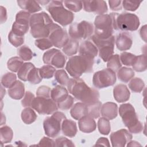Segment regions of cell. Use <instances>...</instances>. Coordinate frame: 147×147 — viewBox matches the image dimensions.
Instances as JSON below:
<instances>
[{
	"label": "cell",
	"instance_id": "obj_6",
	"mask_svg": "<svg viewBox=\"0 0 147 147\" xmlns=\"http://www.w3.org/2000/svg\"><path fill=\"white\" fill-rule=\"evenodd\" d=\"M115 13L98 15L94 21L95 35L100 39H107L113 36Z\"/></svg>",
	"mask_w": 147,
	"mask_h": 147
},
{
	"label": "cell",
	"instance_id": "obj_30",
	"mask_svg": "<svg viewBox=\"0 0 147 147\" xmlns=\"http://www.w3.org/2000/svg\"><path fill=\"white\" fill-rule=\"evenodd\" d=\"M146 57L145 55L136 56L132 65L133 69L137 72H143L146 69Z\"/></svg>",
	"mask_w": 147,
	"mask_h": 147
},
{
	"label": "cell",
	"instance_id": "obj_16",
	"mask_svg": "<svg viewBox=\"0 0 147 147\" xmlns=\"http://www.w3.org/2000/svg\"><path fill=\"white\" fill-rule=\"evenodd\" d=\"M83 9L87 12H93L99 15L104 14L108 10L106 2L105 1H83Z\"/></svg>",
	"mask_w": 147,
	"mask_h": 147
},
{
	"label": "cell",
	"instance_id": "obj_5",
	"mask_svg": "<svg viewBox=\"0 0 147 147\" xmlns=\"http://www.w3.org/2000/svg\"><path fill=\"white\" fill-rule=\"evenodd\" d=\"M47 10L53 20L63 26L71 24L74 19V14L64 7L63 1H51Z\"/></svg>",
	"mask_w": 147,
	"mask_h": 147
},
{
	"label": "cell",
	"instance_id": "obj_19",
	"mask_svg": "<svg viewBox=\"0 0 147 147\" xmlns=\"http://www.w3.org/2000/svg\"><path fill=\"white\" fill-rule=\"evenodd\" d=\"M114 98L119 103L125 102L129 99L130 92L127 86L123 84H119L115 86L113 89Z\"/></svg>",
	"mask_w": 147,
	"mask_h": 147
},
{
	"label": "cell",
	"instance_id": "obj_32",
	"mask_svg": "<svg viewBox=\"0 0 147 147\" xmlns=\"http://www.w3.org/2000/svg\"><path fill=\"white\" fill-rule=\"evenodd\" d=\"M23 64V60L20 57L15 56L9 59L7 63V66L9 70L16 72L19 71Z\"/></svg>",
	"mask_w": 147,
	"mask_h": 147
},
{
	"label": "cell",
	"instance_id": "obj_52",
	"mask_svg": "<svg viewBox=\"0 0 147 147\" xmlns=\"http://www.w3.org/2000/svg\"><path fill=\"white\" fill-rule=\"evenodd\" d=\"M34 98V95L33 93L30 92V91H26L23 99L21 101L22 106L24 107H31V105Z\"/></svg>",
	"mask_w": 147,
	"mask_h": 147
},
{
	"label": "cell",
	"instance_id": "obj_48",
	"mask_svg": "<svg viewBox=\"0 0 147 147\" xmlns=\"http://www.w3.org/2000/svg\"><path fill=\"white\" fill-rule=\"evenodd\" d=\"M74 103V99L71 95H68L64 99L57 103L58 108L61 110H68L70 109Z\"/></svg>",
	"mask_w": 147,
	"mask_h": 147
},
{
	"label": "cell",
	"instance_id": "obj_56",
	"mask_svg": "<svg viewBox=\"0 0 147 147\" xmlns=\"http://www.w3.org/2000/svg\"><path fill=\"white\" fill-rule=\"evenodd\" d=\"M96 145H103V146H110V144H109V141L108 140V139L107 138L105 137H100L99 138L96 142V144L94 146H96Z\"/></svg>",
	"mask_w": 147,
	"mask_h": 147
},
{
	"label": "cell",
	"instance_id": "obj_41",
	"mask_svg": "<svg viewBox=\"0 0 147 147\" xmlns=\"http://www.w3.org/2000/svg\"><path fill=\"white\" fill-rule=\"evenodd\" d=\"M55 78L60 84L63 86H67L70 79L67 72L64 69L56 71L55 73Z\"/></svg>",
	"mask_w": 147,
	"mask_h": 147
},
{
	"label": "cell",
	"instance_id": "obj_55",
	"mask_svg": "<svg viewBox=\"0 0 147 147\" xmlns=\"http://www.w3.org/2000/svg\"><path fill=\"white\" fill-rule=\"evenodd\" d=\"M121 1H109L110 7L113 10H120L122 9Z\"/></svg>",
	"mask_w": 147,
	"mask_h": 147
},
{
	"label": "cell",
	"instance_id": "obj_12",
	"mask_svg": "<svg viewBox=\"0 0 147 147\" xmlns=\"http://www.w3.org/2000/svg\"><path fill=\"white\" fill-rule=\"evenodd\" d=\"M32 109H34L40 114H51L58 109L57 103L51 98L37 96L33 99L31 105Z\"/></svg>",
	"mask_w": 147,
	"mask_h": 147
},
{
	"label": "cell",
	"instance_id": "obj_9",
	"mask_svg": "<svg viewBox=\"0 0 147 147\" xmlns=\"http://www.w3.org/2000/svg\"><path fill=\"white\" fill-rule=\"evenodd\" d=\"M91 39L98 49L99 57L105 62L107 61L114 53V36H111L107 39H100L94 34L92 36Z\"/></svg>",
	"mask_w": 147,
	"mask_h": 147
},
{
	"label": "cell",
	"instance_id": "obj_14",
	"mask_svg": "<svg viewBox=\"0 0 147 147\" xmlns=\"http://www.w3.org/2000/svg\"><path fill=\"white\" fill-rule=\"evenodd\" d=\"M131 139L132 134L124 129L113 132L110 135V140L113 147H124Z\"/></svg>",
	"mask_w": 147,
	"mask_h": 147
},
{
	"label": "cell",
	"instance_id": "obj_59",
	"mask_svg": "<svg viewBox=\"0 0 147 147\" xmlns=\"http://www.w3.org/2000/svg\"><path fill=\"white\" fill-rule=\"evenodd\" d=\"M127 146H141V144H140L138 142L136 141H130L129 142H128V144L127 145Z\"/></svg>",
	"mask_w": 147,
	"mask_h": 147
},
{
	"label": "cell",
	"instance_id": "obj_3",
	"mask_svg": "<svg viewBox=\"0 0 147 147\" xmlns=\"http://www.w3.org/2000/svg\"><path fill=\"white\" fill-rule=\"evenodd\" d=\"M94 63V59L80 55L74 56L67 61L65 69L70 76L77 78L81 76L84 73L91 72Z\"/></svg>",
	"mask_w": 147,
	"mask_h": 147
},
{
	"label": "cell",
	"instance_id": "obj_33",
	"mask_svg": "<svg viewBox=\"0 0 147 147\" xmlns=\"http://www.w3.org/2000/svg\"><path fill=\"white\" fill-rule=\"evenodd\" d=\"M88 107V115L93 118H98L100 116L102 103L99 100L87 105Z\"/></svg>",
	"mask_w": 147,
	"mask_h": 147
},
{
	"label": "cell",
	"instance_id": "obj_15",
	"mask_svg": "<svg viewBox=\"0 0 147 147\" xmlns=\"http://www.w3.org/2000/svg\"><path fill=\"white\" fill-rule=\"evenodd\" d=\"M48 37L53 45L58 48H63L69 40L67 32L61 27L52 32Z\"/></svg>",
	"mask_w": 147,
	"mask_h": 147
},
{
	"label": "cell",
	"instance_id": "obj_44",
	"mask_svg": "<svg viewBox=\"0 0 147 147\" xmlns=\"http://www.w3.org/2000/svg\"><path fill=\"white\" fill-rule=\"evenodd\" d=\"M39 72V68H36L35 67L32 68L29 72L28 76V81L33 84H37L40 83L42 80Z\"/></svg>",
	"mask_w": 147,
	"mask_h": 147
},
{
	"label": "cell",
	"instance_id": "obj_8",
	"mask_svg": "<svg viewBox=\"0 0 147 147\" xmlns=\"http://www.w3.org/2000/svg\"><path fill=\"white\" fill-rule=\"evenodd\" d=\"M65 119V115L60 111H55L51 117H47L43 122L45 134L51 138L57 136L60 132L62 122Z\"/></svg>",
	"mask_w": 147,
	"mask_h": 147
},
{
	"label": "cell",
	"instance_id": "obj_57",
	"mask_svg": "<svg viewBox=\"0 0 147 147\" xmlns=\"http://www.w3.org/2000/svg\"><path fill=\"white\" fill-rule=\"evenodd\" d=\"M1 24H3L7 20V12L6 8L2 6H1Z\"/></svg>",
	"mask_w": 147,
	"mask_h": 147
},
{
	"label": "cell",
	"instance_id": "obj_26",
	"mask_svg": "<svg viewBox=\"0 0 147 147\" xmlns=\"http://www.w3.org/2000/svg\"><path fill=\"white\" fill-rule=\"evenodd\" d=\"M18 5L23 9L28 11L30 13H34L41 10V7L39 5L37 1H17Z\"/></svg>",
	"mask_w": 147,
	"mask_h": 147
},
{
	"label": "cell",
	"instance_id": "obj_29",
	"mask_svg": "<svg viewBox=\"0 0 147 147\" xmlns=\"http://www.w3.org/2000/svg\"><path fill=\"white\" fill-rule=\"evenodd\" d=\"M117 76L121 81L124 83H127L134 77V72L133 69L123 67L118 71Z\"/></svg>",
	"mask_w": 147,
	"mask_h": 147
},
{
	"label": "cell",
	"instance_id": "obj_38",
	"mask_svg": "<svg viewBox=\"0 0 147 147\" xmlns=\"http://www.w3.org/2000/svg\"><path fill=\"white\" fill-rule=\"evenodd\" d=\"M17 81V76L15 74L7 72L4 74L1 78V84L4 87L10 88Z\"/></svg>",
	"mask_w": 147,
	"mask_h": 147
},
{
	"label": "cell",
	"instance_id": "obj_43",
	"mask_svg": "<svg viewBox=\"0 0 147 147\" xmlns=\"http://www.w3.org/2000/svg\"><path fill=\"white\" fill-rule=\"evenodd\" d=\"M64 5L68 9L69 11L78 12L83 7L82 1H64Z\"/></svg>",
	"mask_w": 147,
	"mask_h": 147
},
{
	"label": "cell",
	"instance_id": "obj_51",
	"mask_svg": "<svg viewBox=\"0 0 147 147\" xmlns=\"http://www.w3.org/2000/svg\"><path fill=\"white\" fill-rule=\"evenodd\" d=\"M51 88L46 86H41L38 88L36 91L37 96L44 97L46 98H51Z\"/></svg>",
	"mask_w": 147,
	"mask_h": 147
},
{
	"label": "cell",
	"instance_id": "obj_17",
	"mask_svg": "<svg viewBox=\"0 0 147 147\" xmlns=\"http://www.w3.org/2000/svg\"><path fill=\"white\" fill-rule=\"evenodd\" d=\"M98 53V49L96 45L90 41L83 42L79 48V55L94 59Z\"/></svg>",
	"mask_w": 147,
	"mask_h": 147
},
{
	"label": "cell",
	"instance_id": "obj_42",
	"mask_svg": "<svg viewBox=\"0 0 147 147\" xmlns=\"http://www.w3.org/2000/svg\"><path fill=\"white\" fill-rule=\"evenodd\" d=\"M19 57L24 61L30 60L33 57V52L26 45L21 46L17 51Z\"/></svg>",
	"mask_w": 147,
	"mask_h": 147
},
{
	"label": "cell",
	"instance_id": "obj_36",
	"mask_svg": "<svg viewBox=\"0 0 147 147\" xmlns=\"http://www.w3.org/2000/svg\"><path fill=\"white\" fill-rule=\"evenodd\" d=\"M98 128L99 131L102 134H109L111 130V126L109 120L105 117L100 118L98 122Z\"/></svg>",
	"mask_w": 147,
	"mask_h": 147
},
{
	"label": "cell",
	"instance_id": "obj_27",
	"mask_svg": "<svg viewBox=\"0 0 147 147\" xmlns=\"http://www.w3.org/2000/svg\"><path fill=\"white\" fill-rule=\"evenodd\" d=\"M79 49V42L76 40L69 39L68 41L63 47V52L67 56H71L75 55Z\"/></svg>",
	"mask_w": 147,
	"mask_h": 147
},
{
	"label": "cell",
	"instance_id": "obj_11",
	"mask_svg": "<svg viewBox=\"0 0 147 147\" xmlns=\"http://www.w3.org/2000/svg\"><path fill=\"white\" fill-rule=\"evenodd\" d=\"M115 72L106 68L96 72L93 76V85L97 88H103L113 86L116 82Z\"/></svg>",
	"mask_w": 147,
	"mask_h": 147
},
{
	"label": "cell",
	"instance_id": "obj_31",
	"mask_svg": "<svg viewBox=\"0 0 147 147\" xmlns=\"http://www.w3.org/2000/svg\"><path fill=\"white\" fill-rule=\"evenodd\" d=\"M34 67V65L32 63H25L18 71V77L22 81L26 82L28 80V76L30 70Z\"/></svg>",
	"mask_w": 147,
	"mask_h": 147
},
{
	"label": "cell",
	"instance_id": "obj_40",
	"mask_svg": "<svg viewBox=\"0 0 147 147\" xmlns=\"http://www.w3.org/2000/svg\"><path fill=\"white\" fill-rule=\"evenodd\" d=\"M30 17L31 16L30 13L26 10H21L16 14L15 22L24 25H29Z\"/></svg>",
	"mask_w": 147,
	"mask_h": 147
},
{
	"label": "cell",
	"instance_id": "obj_54",
	"mask_svg": "<svg viewBox=\"0 0 147 147\" xmlns=\"http://www.w3.org/2000/svg\"><path fill=\"white\" fill-rule=\"evenodd\" d=\"M37 146H56V142L53 140L47 137H44Z\"/></svg>",
	"mask_w": 147,
	"mask_h": 147
},
{
	"label": "cell",
	"instance_id": "obj_46",
	"mask_svg": "<svg viewBox=\"0 0 147 147\" xmlns=\"http://www.w3.org/2000/svg\"><path fill=\"white\" fill-rule=\"evenodd\" d=\"M137 56L129 52H124L120 55V61L127 66H132Z\"/></svg>",
	"mask_w": 147,
	"mask_h": 147
},
{
	"label": "cell",
	"instance_id": "obj_45",
	"mask_svg": "<svg viewBox=\"0 0 147 147\" xmlns=\"http://www.w3.org/2000/svg\"><path fill=\"white\" fill-rule=\"evenodd\" d=\"M29 26V25H24L14 22L12 25L11 31L18 36L24 37V35L28 32Z\"/></svg>",
	"mask_w": 147,
	"mask_h": 147
},
{
	"label": "cell",
	"instance_id": "obj_18",
	"mask_svg": "<svg viewBox=\"0 0 147 147\" xmlns=\"http://www.w3.org/2000/svg\"><path fill=\"white\" fill-rule=\"evenodd\" d=\"M116 46L118 49L124 51L129 49L133 43L131 36L126 32L120 33L117 37Z\"/></svg>",
	"mask_w": 147,
	"mask_h": 147
},
{
	"label": "cell",
	"instance_id": "obj_47",
	"mask_svg": "<svg viewBox=\"0 0 147 147\" xmlns=\"http://www.w3.org/2000/svg\"><path fill=\"white\" fill-rule=\"evenodd\" d=\"M8 40L10 43L15 47H18L21 46L24 42V37L16 34L11 30L10 32L8 35Z\"/></svg>",
	"mask_w": 147,
	"mask_h": 147
},
{
	"label": "cell",
	"instance_id": "obj_25",
	"mask_svg": "<svg viewBox=\"0 0 147 147\" xmlns=\"http://www.w3.org/2000/svg\"><path fill=\"white\" fill-rule=\"evenodd\" d=\"M68 95V91L67 89L60 85L55 86L51 90V98L56 103L64 99Z\"/></svg>",
	"mask_w": 147,
	"mask_h": 147
},
{
	"label": "cell",
	"instance_id": "obj_58",
	"mask_svg": "<svg viewBox=\"0 0 147 147\" xmlns=\"http://www.w3.org/2000/svg\"><path fill=\"white\" fill-rule=\"evenodd\" d=\"M146 25H145L143 26H142V28L140 29V36L142 38V39H143L144 40V41L146 42Z\"/></svg>",
	"mask_w": 147,
	"mask_h": 147
},
{
	"label": "cell",
	"instance_id": "obj_7",
	"mask_svg": "<svg viewBox=\"0 0 147 147\" xmlns=\"http://www.w3.org/2000/svg\"><path fill=\"white\" fill-rule=\"evenodd\" d=\"M140 26V20L136 14L123 12L115 13L114 18V29L121 30H136Z\"/></svg>",
	"mask_w": 147,
	"mask_h": 147
},
{
	"label": "cell",
	"instance_id": "obj_22",
	"mask_svg": "<svg viewBox=\"0 0 147 147\" xmlns=\"http://www.w3.org/2000/svg\"><path fill=\"white\" fill-rule=\"evenodd\" d=\"M24 84L20 80H17L15 83L8 89L9 96L14 99H21L24 96Z\"/></svg>",
	"mask_w": 147,
	"mask_h": 147
},
{
	"label": "cell",
	"instance_id": "obj_20",
	"mask_svg": "<svg viewBox=\"0 0 147 147\" xmlns=\"http://www.w3.org/2000/svg\"><path fill=\"white\" fill-rule=\"evenodd\" d=\"M79 128L83 133H90L94 131L96 127V124L93 118L86 115L79 119Z\"/></svg>",
	"mask_w": 147,
	"mask_h": 147
},
{
	"label": "cell",
	"instance_id": "obj_35",
	"mask_svg": "<svg viewBox=\"0 0 147 147\" xmlns=\"http://www.w3.org/2000/svg\"><path fill=\"white\" fill-rule=\"evenodd\" d=\"M122 64L120 61L119 56L118 54L113 55L107 60V67L114 72L118 71L121 68Z\"/></svg>",
	"mask_w": 147,
	"mask_h": 147
},
{
	"label": "cell",
	"instance_id": "obj_37",
	"mask_svg": "<svg viewBox=\"0 0 147 147\" xmlns=\"http://www.w3.org/2000/svg\"><path fill=\"white\" fill-rule=\"evenodd\" d=\"M145 87L144 81L140 78H135L131 80L129 83V88L134 92H140Z\"/></svg>",
	"mask_w": 147,
	"mask_h": 147
},
{
	"label": "cell",
	"instance_id": "obj_24",
	"mask_svg": "<svg viewBox=\"0 0 147 147\" xmlns=\"http://www.w3.org/2000/svg\"><path fill=\"white\" fill-rule=\"evenodd\" d=\"M63 133L67 137L72 138L75 136L77 133V126L75 121L65 119L61 124Z\"/></svg>",
	"mask_w": 147,
	"mask_h": 147
},
{
	"label": "cell",
	"instance_id": "obj_28",
	"mask_svg": "<svg viewBox=\"0 0 147 147\" xmlns=\"http://www.w3.org/2000/svg\"><path fill=\"white\" fill-rule=\"evenodd\" d=\"M37 117V115L35 111L29 107L25 108L21 112V119L26 124L32 123L36 121Z\"/></svg>",
	"mask_w": 147,
	"mask_h": 147
},
{
	"label": "cell",
	"instance_id": "obj_2",
	"mask_svg": "<svg viewBox=\"0 0 147 147\" xmlns=\"http://www.w3.org/2000/svg\"><path fill=\"white\" fill-rule=\"evenodd\" d=\"M68 90L76 99L89 105L99 100V92L88 86L79 78L70 79L67 84Z\"/></svg>",
	"mask_w": 147,
	"mask_h": 147
},
{
	"label": "cell",
	"instance_id": "obj_10",
	"mask_svg": "<svg viewBox=\"0 0 147 147\" xmlns=\"http://www.w3.org/2000/svg\"><path fill=\"white\" fill-rule=\"evenodd\" d=\"M93 25L86 21H82L79 23L72 24L69 28V35L74 40L86 39L90 37L94 33Z\"/></svg>",
	"mask_w": 147,
	"mask_h": 147
},
{
	"label": "cell",
	"instance_id": "obj_4",
	"mask_svg": "<svg viewBox=\"0 0 147 147\" xmlns=\"http://www.w3.org/2000/svg\"><path fill=\"white\" fill-rule=\"evenodd\" d=\"M119 113L123 123L131 133L137 134L142 131L143 125L138 121L134 108L131 104L121 105L119 108Z\"/></svg>",
	"mask_w": 147,
	"mask_h": 147
},
{
	"label": "cell",
	"instance_id": "obj_13",
	"mask_svg": "<svg viewBox=\"0 0 147 147\" xmlns=\"http://www.w3.org/2000/svg\"><path fill=\"white\" fill-rule=\"evenodd\" d=\"M67 58L59 50L53 48L46 51L42 56L43 62L46 64L52 65L57 68H63Z\"/></svg>",
	"mask_w": 147,
	"mask_h": 147
},
{
	"label": "cell",
	"instance_id": "obj_39",
	"mask_svg": "<svg viewBox=\"0 0 147 147\" xmlns=\"http://www.w3.org/2000/svg\"><path fill=\"white\" fill-rule=\"evenodd\" d=\"M56 72V69L49 64L44 65L39 68V72L41 77L44 79L52 78Z\"/></svg>",
	"mask_w": 147,
	"mask_h": 147
},
{
	"label": "cell",
	"instance_id": "obj_49",
	"mask_svg": "<svg viewBox=\"0 0 147 147\" xmlns=\"http://www.w3.org/2000/svg\"><path fill=\"white\" fill-rule=\"evenodd\" d=\"M36 46L41 50H46L51 48L53 44L49 38H42L37 39L35 41Z\"/></svg>",
	"mask_w": 147,
	"mask_h": 147
},
{
	"label": "cell",
	"instance_id": "obj_23",
	"mask_svg": "<svg viewBox=\"0 0 147 147\" xmlns=\"http://www.w3.org/2000/svg\"><path fill=\"white\" fill-rule=\"evenodd\" d=\"M70 114L74 119L79 120L82 117L88 115L87 105L83 102H78L72 107Z\"/></svg>",
	"mask_w": 147,
	"mask_h": 147
},
{
	"label": "cell",
	"instance_id": "obj_1",
	"mask_svg": "<svg viewBox=\"0 0 147 147\" xmlns=\"http://www.w3.org/2000/svg\"><path fill=\"white\" fill-rule=\"evenodd\" d=\"M29 25L30 34L36 38L49 37L52 32L60 28L59 25L53 23L49 16L44 11L32 15Z\"/></svg>",
	"mask_w": 147,
	"mask_h": 147
},
{
	"label": "cell",
	"instance_id": "obj_21",
	"mask_svg": "<svg viewBox=\"0 0 147 147\" xmlns=\"http://www.w3.org/2000/svg\"><path fill=\"white\" fill-rule=\"evenodd\" d=\"M101 115L109 120H112L118 115V106L114 102H106L100 107Z\"/></svg>",
	"mask_w": 147,
	"mask_h": 147
},
{
	"label": "cell",
	"instance_id": "obj_50",
	"mask_svg": "<svg viewBox=\"0 0 147 147\" xmlns=\"http://www.w3.org/2000/svg\"><path fill=\"white\" fill-rule=\"evenodd\" d=\"M142 1H123L122 5L124 9L129 11H136L140 6Z\"/></svg>",
	"mask_w": 147,
	"mask_h": 147
},
{
	"label": "cell",
	"instance_id": "obj_34",
	"mask_svg": "<svg viewBox=\"0 0 147 147\" xmlns=\"http://www.w3.org/2000/svg\"><path fill=\"white\" fill-rule=\"evenodd\" d=\"M13 136L12 129L8 126L1 127V141L3 144L9 143L11 141Z\"/></svg>",
	"mask_w": 147,
	"mask_h": 147
},
{
	"label": "cell",
	"instance_id": "obj_53",
	"mask_svg": "<svg viewBox=\"0 0 147 147\" xmlns=\"http://www.w3.org/2000/svg\"><path fill=\"white\" fill-rule=\"evenodd\" d=\"M56 146H74L75 145L70 140L64 137H59L55 140Z\"/></svg>",
	"mask_w": 147,
	"mask_h": 147
}]
</instances>
